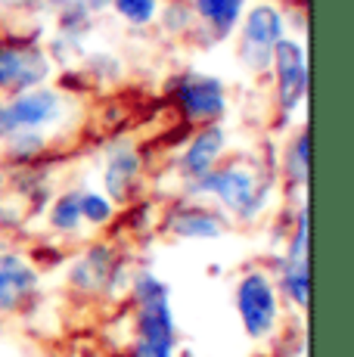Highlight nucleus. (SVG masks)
<instances>
[{"label": "nucleus", "mask_w": 354, "mask_h": 357, "mask_svg": "<svg viewBox=\"0 0 354 357\" xmlns=\"http://www.w3.org/2000/svg\"><path fill=\"white\" fill-rule=\"evenodd\" d=\"M280 292H277L274 273L264 271V267H249L243 271V277L233 286V305L240 314L243 333L252 342H264L277 333L280 326Z\"/></svg>", "instance_id": "nucleus-4"}, {"label": "nucleus", "mask_w": 354, "mask_h": 357, "mask_svg": "<svg viewBox=\"0 0 354 357\" xmlns=\"http://www.w3.org/2000/svg\"><path fill=\"white\" fill-rule=\"evenodd\" d=\"M3 196H6V174L0 171V202H3Z\"/></svg>", "instance_id": "nucleus-23"}, {"label": "nucleus", "mask_w": 354, "mask_h": 357, "mask_svg": "<svg viewBox=\"0 0 354 357\" xmlns=\"http://www.w3.org/2000/svg\"><path fill=\"white\" fill-rule=\"evenodd\" d=\"M40 292V273L35 261L22 252H0V314H22Z\"/></svg>", "instance_id": "nucleus-10"}, {"label": "nucleus", "mask_w": 354, "mask_h": 357, "mask_svg": "<svg viewBox=\"0 0 354 357\" xmlns=\"http://www.w3.org/2000/svg\"><path fill=\"white\" fill-rule=\"evenodd\" d=\"M168 100L177 109L187 125L202 128V125H215L224 121L230 112V97H227V84L212 72H199V68H187L177 72L165 87Z\"/></svg>", "instance_id": "nucleus-2"}, {"label": "nucleus", "mask_w": 354, "mask_h": 357, "mask_svg": "<svg viewBox=\"0 0 354 357\" xmlns=\"http://www.w3.org/2000/svg\"><path fill=\"white\" fill-rule=\"evenodd\" d=\"M103 193L115 205H131L143 181V155L131 140H118L106 149L103 159Z\"/></svg>", "instance_id": "nucleus-11"}, {"label": "nucleus", "mask_w": 354, "mask_h": 357, "mask_svg": "<svg viewBox=\"0 0 354 357\" xmlns=\"http://www.w3.org/2000/svg\"><path fill=\"white\" fill-rule=\"evenodd\" d=\"M78 63L84 66L87 75H97L100 81H112L121 75V63L112 56V53H91V56H81Z\"/></svg>", "instance_id": "nucleus-20"}, {"label": "nucleus", "mask_w": 354, "mask_h": 357, "mask_svg": "<svg viewBox=\"0 0 354 357\" xmlns=\"http://www.w3.org/2000/svg\"><path fill=\"white\" fill-rule=\"evenodd\" d=\"M246 6H249L246 0H190V10L196 16V29L206 34L212 44L233 38Z\"/></svg>", "instance_id": "nucleus-13"}, {"label": "nucleus", "mask_w": 354, "mask_h": 357, "mask_svg": "<svg viewBox=\"0 0 354 357\" xmlns=\"http://www.w3.org/2000/svg\"><path fill=\"white\" fill-rule=\"evenodd\" d=\"M118 205L103 190H81V221L84 227H109L115 221Z\"/></svg>", "instance_id": "nucleus-19"}, {"label": "nucleus", "mask_w": 354, "mask_h": 357, "mask_svg": "<svg viewBox=\"0 0 354 357\" xmlns=\"http://www.w3.org/2000/svg\"><path fill=\"white\" fill-rule=\"evenodd\" d=\"M109 10L128 25V29H149L155 25L162 0H109Z\"/></svg>", "instance_id": "nucleus-18"}, {"label": "nucleus", "mask_w": 354, "mask_h": 357, "mask_svg": "<svg viewBox=\"0 0 354 357\" xmlns=\"http://www.w3.org/2000/svg\"><path fill=\"white\" fill-rule=\"evenodd\" d=\"M66 115H69V97L63 87H31L25 93L0 100V140L22 134V130L47 134V130L63 125Z\"/></svg>", "instance_id": "nucleus-3"}, {"label": "nucleus", "mask_w": 354, "mask_h": 357, "mask_svg": "<svg viewBox=\"0 0 354 357\" xmlns=\"http://www.w3.org/2000/svg\"><path fill=\"white\" fill-rule=\"evenodd\" d=\"M227 230V218L215 205L199 202V199L171 205L162 218V233L177 239V243H212V239H221Z\"/></svg>", "instance_id": "nucleus-8"}, {"label": "nucleus", "mask_w": 354, "mask_h": 357, "mask_svg": "<svg viewBox=\"0 0 354 357\" xmlns=\"http://www.w3.org/2000/svg\"><path fill=\"white\" fill-rule=\"evenodd\" d=\"M274 283L280 298L289 301L295 311L308 307V295H311V277H308V255H286L277 261V273Z\"/></svg>", "instance_id": "nucleus-14"}, {"label": "nucleus", "mask_w": 354, "mask_h": 357, "mask_svg": "<svg viewBox=\"0 0 354 357\" xmlns=\"http://www.w3.org/2000/svg\"><path fill=\"white\" fill-rule=\"evenodd\" d=\"M268 75L274 78V102L277 112L292 119L308 100V50L298 38H286L274 47Z\"/></svg>", "instance_id": "nucleus-7"}, {"label": "nucleus", "mask_w": 354, "mask_h": 357, "mask_svg": "<svg viewBox=\"0 0 354 357\" xmlns=\"http://www.w3.org/2000/svg\"><path fill=\"white\" fill-rule=\"evenodd\" d=\"M53 59L44 40L31 34H3L0 38V100L25 93L50 81Z\"/></svg>", "instance_id": "nucleus-5"}, {"label": "nucleus", "mask_w": 354, "mask_h": 357, "mask_svg": "<svg viewBox=\"0 0 354 357\" xmlns=\"http://www.w3.org/2000/svg\"><path fill=\"white\" fill-rule=\"evenodd\" d=\"M118 273H121L118 252L109 243H97V245H87L69 264V286L84 295H103L112 289Z\"/></svg>", "instance_id": "nucleus-12"}, {"label": "nucleus", "mask_w": 354, "mask_h": 357, "mask_svg": "<svg viewBox=\"0 0 354 357\" xmlns=\"http://www.w3.org/2000/svg\"><path fill=\"white\" fill-rule=\"evenodd\" d=\"M308 165H311V134L308 128H298L292 140L286 143L283 159L277 162V177H283L286 190L298 193L308 187Z\"/></svg>", "instance_id": "nucleus-15"}, {"label": "nucleus", "mask_w": 354, "mask_h": 357, "mask_svg": "<svg viewBox=\"0 0 354 357\" xmlns=\"http://www.w3.org/2000/svg\"><path fill=\"white\" fill-rule=\"evenodd\" d=\"M47 224L59 236H75L81 233L84 221H81V190H66L50 202L47 208Z\"/></svg>", "instance_id": "nucleus-16"}, {"label": "nucleus", "mask_w": 354, "mask_h": 357, "mask_svg": "<svg viewBox=\"0 0 354 357\" xmlns=\"http://www.w3.org/2000/svg\"><path fill=\"white\" fill-rule=\"evenodd\" d=\"M69 0H22V6L29 13H40V16H56Z\"/></svg>", "instance_id": "nucleus-22"}, {"label": "nucleus", "mask_w": 354, "mask_h": 357, "mask_svg": "<svg viewBox=\"0 0 354 357\" xmlns=\"http://www.w3.org/2000/svg\"><path fill=\"white\" fill-rule=\"evenodd\" d=\"M227 149H230V134H227V128H224V121L196 128L193 137L187 140V146H183V153L177 155V162H174V171H177V177H180V183L187 187V183L206 177L217 162L227 159Z\"/></svg>", "instance_id": "nucleus-9"}, {"label": "nucleus", "mask_w": 354, "mask_h": 357, "mask_svg": "<svg viewBox=\"0 0 354 357\" xmlns=\"http://www.w3.org/2000/svg\"><path fill=\"white\" fill-rule=\"evenodd\" d=\"M128 357H177V345H168V342H149V339H131Z\"/></svg>", "instance_id": "nucleus-21"}, {"label": "nucleus", "mask_w": 354, "mask_h": 357, "mask_svg": "<svg viewBox=\"0 0 354 357\" xmlns=\"http://www.w3.org/2000/svg\"><path fill=\"white\" fill-rule=\"evenodd\" d=\"M44 153H47V134H38V130H22V134L0 140V155L10 159L13 165H31Z\"/></svg>", "instance_id": "nucleus-17"}, {"label": "nucleus", "mask_w": 354, "mask_h": 357, "mask_svg": "<svg viewBox=\"0 0 354 357\" xmlns=\"http://www.w3.org/2000/svg\"><path fill=\"white\" fill-rule=\"evenodd\" d=\"M286 38V13L270 0L246 6L236 29V59L249 75H268L274 47Z\"/></svg>", "instance_id": "nucleus-6"}, {"label": "nucleus", "mask_w": 354, "mask_h": 357, "mask_svg": "<svg viewBox=\"0 0 354 357\" xmlns=\"http://www.w3.org/2000/svg\"><path fill=\"white\" fill-rule=\"evenodd\" d=\"M274 190V177L243 159H221L206 177L187 183L183 196L208 202L224 218H233L240 224L255 221L264 211Z\"/></svg>", "instance_id": "nucleus-1"}]
</instances>
